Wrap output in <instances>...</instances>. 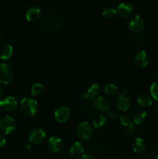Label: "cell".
<instances>
[{
	"instance_id": "36",
	"label": "cell",
	"mask_w": 158,
	"mask_h": 159,
	"mask_svg": "<svg viewBox=\"0 0 158 159\" xmlns=\"http://www.w3.org/2000/svg\"><path fill=\"white\" fill-rule=\"evenodd\" d=\"M93 1H94V0H93Z\"/></svg>"
},
{
	"instance_id": "4",
	"label": "cell",
	"mask_w": 158,
	"mask_h": 159,
	"mask_svg": "<svg viewBox=\"0 0 158 159\" xmlns=\"http://www.w3.org/2000/svg\"><path fill=\"white\" fill-rule=\"evenodd\" d=\"M16 122L15 120L9 116L0 118V130L4 134H11L16 130Z\"/></svg>"
},
{
	"instance_id": "31",
	"label": "cell",
	"mask_w": 158,
	"mask_h": 159,
	"mask_svg": "<svg viewBox=\"0 0 158 159\" xmlns=\"http://www.w3.org/2000/svg\"><path fill=\"white\" fill-rule=\"evenodd\" d=\"M153 109L156 113H158V101H155L153 103Z\"/></svg>"
},
{
	"instance_id": "11",
	"label": "cell",
	"mask_w": 158,
	"mask_h": 159,
	"mask_svg": "<svg viewBox=\"0 0 158 159\" xmlns=\"http://www.w3.org/2000/svg\"><path fill=\"white\" fill-rule=\"evenodd\" d=\"M70 110L66 107H60L56 109L54 113V118L57 123H64L69 119L70 117Z\"/></svg>"
},
{
	"instance_id": "32",
	"label": "cell",
	"mask_w": 158,
	"mask_h": 159,
	"mask_svg": "<svg viewBox=\"0 0 158 159\" xmlns=\"http://www.w3.org/2000/svg\"><path fill=\"white\" fill-rule=\"evenodd\" d=\"M25 150H26V152H30L32 150V146H31V144H26V147H25Z\"/></svg>"
},
{
	"instance_id": "8",
	"label": "cell",
	"mask_w": 158,
	"mask_h": 159,
	"mask_svg": "<svg viewBox=\"0 0 158 159\" xmlns=\"http://www.w3.org/2000/svg\"><path fill=\"white\" fill-rule=\"evenodd\" d=\"M46 138V133L41 128H35L29 134L28 139L31 144H40L43 142Z\"/></svg>"
},
{
	"instance_id": "24",
	"label": "cell",
	"mask_w": 158,
	"mask_h": 159,
	"mask_svg": "<svg viewBox=\"0 0 158 159\" xmlns=\"http://www.w3.org/2000/svg\"><path fill=\"white\" fill-rule=\"evenodd\" d=\"M139 133V127H137L136 124H135L134 123L131 124L130 126H129L128 127H126V130H125V135L127 137H131L136 136L137 134Z\"/></svg>"
},
{
	"instance_id": "22",
	"label": "cell",
	"mask_w": 158,
	"mask_h": 159,
	"mask_svg": "<svg viewBox=\"0 0 158 159\" xmlns=\"http://www.w3.org/2000/svg\"><path fill=\"white\" fill-rule=\"evenodd\" d=\"M105 93L108 96H115L119 93V89L116 85L112 83L107 84L105 87Z\"/></svg>"
},
{
	"instance_id": "14",
	"label": "cell",
	"mask_w": 158,
	"mask_h": 159,
	"mask_svg": "<svg viewBox=\"0 0 158 159\" xmlns=\"http://www.w3.org/2000/svg\"><path fill=\"white\" fill-rule=\"evenodd\" d=\"M93 107L98 111L101 112V113H104V112H108V109H109V103L108 101L105 99L103 96H98L94 99V102H93Z\"/></svg>"
},
{
	"instance_id": "9",
	"label": "cell",
	"mask_w": 158,
	"mask_h": 159,
	"mask_svg": "<svg viewBox=\"0 0 158 159\" xmlns=\"http://www.w3.org/2000/svg\"><path fill=\"white\" fill-rule=\"evenodd\" d=\"M64 147V141L57 136H53L50 138L47 142V148L52 153H59Z\"/></svg>"
},
{
	"instance_id": "30",
	"label": "cell",
	"mask_w": 158,
	"mask_h": 159,
	"mask_svg": "<svg viewBox=\"0 0 158 159\" xmlns=\"http://www.w3.org/2000/svg\"><path fill=\"white\" fill-rule=\"evenodd\" d=\"M79 159H95V158H94V157L93 156V155H90V154H85V155H83L82 156H81Z\"/></svg>"
},
{
	"instance_id": "33",
	"label": "cell",
	"mask_w": 158,
	"mask_h": 159,
	"mask_svg": "<svg viewBox=\"0 0 158 159\" xmlns=\"http://www.w3.org/2000/svg\"><path fill=\"white\" fill-rule=\"evenodd\" d=\"M2 87L0 86V97H1L2 96Z\"/></svg>"
},
{
	"instance_id": "29",
	"label": "cell",
	"mask_w": 158,
	"mask_h": 159,
	"mask_svg": "<svg viewBox=\"0 0 158 159\" xmlns=\"http://www.w3.org/2000/svg\"><path fill=\"white\" fill-rule=\"evenodd\" d=\"M6 139L4 136H3L2 134H0V148L4 147L6 145Z\"/></svg>"
},
{
	"instance_id": "7",
	"label": "cell",
	"mask_w": 158,
	"mask_h": 159,
	"mask_svg": "<svg viewBox=\"0 0 158 159\" xmlns=\"http://www.w3.org/2000/svg\"><path fill=\"white\" fill-rule=\"evenodd\" d=\"M134 6L130 2H121L117 7V14H119V16L122 18H128L131 16L132 14L134 12Z\"/></svg>"
},
{
	"instance_id": "19",
	"label": "cell",
	"mask_w": 158,
	"mask_h": 159,
	"mask_svg": "<svg viewBox=\"0 0 158 159\" xmlns=\"http://www.w3.org/2000/svg\"><path fill=\"white\" fill-rule=\"evenodd\" d=\"M147 118H148V113L145 110H138L133 116V121L138 126L144 124L147 120Z\"/></svg>"
},
{
	"instance_id": "28",
	"label": "cell",
	"mask_w": 158,
	"mask_h": 159,
	"mask_svg": "<svg viewBox=\"0 0 158 159\" xmlns=\"http://www.w3.org/2000/svg\"><path fill=\"white\" fill-rule=\"evenodd\" d=\"M118 113L115 110H108V116L111 120H116L118 117Z\"/></svg>"
},
{
	"instance_id": "10",
	"label": "cell",
	"mask_w": 158,
	"mask_h": 159,
	"mask_svg": "<svg viewBox=\"0 0 158 159\" xmlns=\"http://www.w3.org/2000/svg\"><path fill=\"white\" fill-rule=\"evenodd\" d=\"M115 104L119 110L127 111L131 107V100L130 98L126 96V93H123L116 97Z\"/></svg>"
},
{
	"instance_id": "25",
	"label": "cell",
	"mask_w": 158,
	"mask_h": 159,
	"mask_svg": "<svg viewBox=\"0 0 158 159\" xmlns=\"http://www.w3.org/2000/svg\"><path fill=\"white\" fill-rule=\"evenodd\" d=\"M99 92H100V86H99V84L93 83L89 85V87L87 89L86 93L91 95V96H94V97H96V96L99 94Z\"/></svg>"
},
{
	"instance_id": "6",
	"label": "cell",
	"mask_w": 158,
	"mask_h": 159,
	"mask_svg": "<svg viewBox=\"0 0 158 159\" xmlns=\"http://www.w3.org/2000/svg\"><path fill=\"white\" fill-rule=\"evenodd\" d=\"M18 102L13 96H6L0 100V109L4 112H12L17 108Z\"/></svg>"
},
{
	"instance_id": "34",
	"label": "cell",
	"mask_w": 158,
	"mask_h": 159,
	"mask_svg": "<svg viewBox=\"0 0 158 159\" xmlns=\"http://www.w3.org/2000/svg\"><path fill=\"white\" fill-rule=\"evenodd\" d=\"M155 159H158V155H156V157H155Z\"/></svg>"
},
{
	"instance_id": "20",
	"label": "cell",
	"mask_w": 158,
	"mask_h": 159,
	"mask_svg": "<svg viewBox=\"0 0 158 159\" xmlns=\"http://www.w3.org/2000/svg\"><path fill=\"white\" fill-rule=\"evenodd\" d=\"M107 118L103 115H98L94 116L92 120V126L96 129H102L106 125Z\"/></svg>"
},
{
	"instance_id": "18",
	"label": "cell",
	"mask_w": 158,
	"mask_h": 159,
	"mask_svg": "<svg viewBox=\"0 0 158 159\" xmlns=\"http://www.w3.org/2000/svg\"><path fill=\"white\" fill-rule=\"evenodd\" d=\"M136 102L139 107L147 108L153 105V98L147 94H141L137 97Z\"/></svg>"
},
{
	"instance_id": "26",
	"label": "cell",
	"mask_w": 158,
	"mask_h": 159,
	"mask_svg": "<svg viewBox=\"0 0 158 159\" xmlns=\"http://www.w3.org/2000/svg\"><path fill=\"white\" fill-rule=\"evenodd\" d=\"M119 122H120V124L122 126H123L125 127H128L129 126H130L133 124V121L129 115L123 114L122 116H120V117H119Z\"/></svg>"
},
{
	"instance_id": "21",
	"label": "cell",
	"mask_w": 158,
	"mask_h": 159,
	"mask_svg": "<svg viewBox=\"0 0 158 159\" xmlns=\"http://www.w3.org/2000/svg\"><path fill=\"white\" fill-rule=\"evenodd\" d=\"M43 90H44L43 85L41 83H39V82H36V83L33 84L30 88L31 94L35 96V97H37V96H40V95H42V93H43Z\"/></svg>"
},
{
	"instance_id": "5",
	"label": "cell",
	"mask_w": 158,
	"mask_h": 159,
	"mask_svg": "<svg viewBox=\"0 0 158 159\" xmlns=\"http://www.w3.org/2000/svg\"><path fill=\"white\" fill-rule=\"evenodd\" d=\"M127 25H128V28L129 29V30L135 33V34H137V33L143 30L145 23H144L143 19L140 16L136 15L132 16L129 20Z\"/></svg>"
},
{
	"instance_id": "13",
	"label": "cell",
	"mask_w": 158,
	"mask_h": 159,
	"mask_svg": "<svg viewBox=\"0 0 158 159\" xmlns=\"http://www.w3.org/2000/svg\"><path fill=\"white\" fill-rule=\"evenodd\" d=\"M41 16V11L40 8L36 6H32L26 12V19L29 23H35L38 21Z\"/></svg>"
},
{
	"instance_id": "15",
	"label": "cell",
	"mask_w": 158,
	"mask_h": 159,
	"mask_svg": "<svg viewBox=\"0 0 158 159\" xmlns=\"http://www.w3.org/2000/svg\"><path fill=\"white\" fill-rule=\"evenodd\" d=\"M85 152V146L83 144L79 141H76L74 144L71 145L70 148L69 153L71 157L73 158H79V157L82 156Z\"/></svg>"
},
{
	"instance_id": "23",
	"label": "cell",
	"mask_w": 158,
	"mask_h": 159,
	"mask_svg": "<svg viewBox=\"0 0 158 159\" xmlns=\"http://www.w3.org/2000/svg\"><path fill=\"white\" fill-rule=\"evenodd\" d=\"M102 15L104 18L107 20H112L114 19L117 15V10L114 8H106L104 9L102 12Z\"/></svg>"
},
{
	"instance_id": "35",
	"label": "cell",
	"mask_w": 158,
	"mask_h": 159,
	"mask_svg": "<svg viewBox=\"0 0 158 159\" xmlns=\"http://www.w3.org/2000/svg\"><path fill=\"white\" fill-rule=\"evenodd\" d=\"M2 39V36H1V34H0V40H1Z\"/></svg>"
},
{
	"instance_id": "12",
	"label": "cell",
	"mask_w": 158,
	"mask_h": 159,
	"mask_svg": "<svg viewBox=\"0 0 158 159\" xmlns=\"http://www.w3.org/2000/svg\"><path fill=\"white\" fill-rule=\"evenodd\" d=\"M135 63L139 68H146L150 64V57L145 51H139L135 55Z\"/></svg>"
},
{
	"instance_id": "1",
	"label": "cell",
	"mask_w": 158,
	"mask_h": 159,
	"mask_svg": "<svg viewBox=\"0 0 158 159\" xmlns=\"http://www.w3.org/2000/svg\"><path fill=\"white\" fill-rule=\"evenodd\" d=\"M20 110L22 114L26 117H33L38 110V103L33 98H23L20 103Z\"/></svg>"
},
{
	"instance_id": "17",
	"label": "cell",
	"mask_w": 158,
	"mask_h": 159,
	"mask_svg": "<svg viewBox=\"0 0 158 159\" xmlns=\"http://www.w3.org/2000/svg\"><path fill=\"white\" fill-rule=\"evenodd\" d=\"M13 54V48L9 43H5L0 47V59L9 60Z\"/></svg>"
},
{
	"instance_id": "2",
	"label": "cell",
	"mask_w": 158,
	"mask_h": 159,
	"mask_svg": "<svg viewBox=\"0 0 158 159\" xmlns=\"http://www.w3.org/2000/svg\"><path fill=\"white\" fill-rule=\"evenodd\" d=\"M93 127L87 121L81 122L77 125L76 129L77 137L83 141H88L91 138L93 135Z\"/></svg>"
},
{
	"instance_id": "3",
	"label": "cell",
	"mask_w": 158,
	"mask_h": 159,
	"mask_svg": "<svg viewBox=\"0 0 158 159\" xmlns=\"http://www.w3.org/2000/svg\"><path fill=\"white\" fill-rule=\"evenodd\" d=\"M14 70L8 63H0V82L9 85L13 81Z\"/></svg>"
},
{
	"instance_id": "16",
	"label": "cell",
	"mask_w": 158,
	"mask_h": 159,
	"mask_svg": "<svg viewBox=\"0 0 158 159\" xmlns=\"http://www.w3.org/2000/svg\"><path fill=\"white\" fill-rule=\"evenodd\" d=\"M132 148L134 153L137 155L146 152V143L143 139L140 138H136L132 144Z\"/></svg>"
},
{
	"instance_id": "27",
	"label": "cell",
	"mask_w": 158,
	"mask_h": 159,
	"mask_svg": "<svg viewBox=\"0 0 158 159\" xmlns=\"http://www.w3.org/2000/svg\"><path fill=\"white\" fill-rule=\"evenodd\" d=\"M151 97L155 101H158V82H153L150 88Z\"/></svg>"
}]
</instances>
